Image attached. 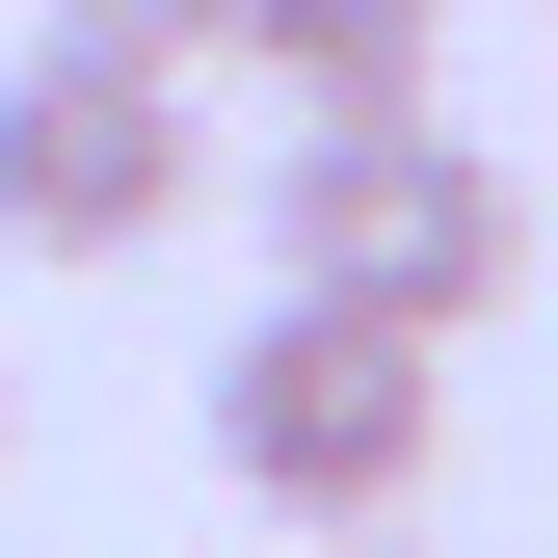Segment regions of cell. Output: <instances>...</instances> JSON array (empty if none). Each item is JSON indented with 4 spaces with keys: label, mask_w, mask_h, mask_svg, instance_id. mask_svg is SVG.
<instances>
[{
    "label": "cell",
    "mask_w": 558,
    "mask_h": 558,
    "mask_svg": "<svg viewBox=\"0 0 558 558\" xmlns=\"http://www.w3.org/2000/svg\"><path fill=\"white\" fill-rule=\"evenodd\" d=\"M266 266H293L319 319L478 345V319L532 293V186L478 160L452 107H293V160H266Z\"/></svg>",
    "instance_id": "cell-1"
},
{
    "label": "cell",
    "mask_w": 558,
    "mask_h": 558,
    "mask_svg": "<svg viewBox=\"0 0 558 558\" xmlns=\"http://www.w3.org/2000/svg\"><path fill=\"white\" fill-rule=\"evenodd\" d=\"M426 452H452V345H399V319H319V293H266L214 345V478L293 558H373L399 506H426Z\"/></svg>",
    "instance_id": "cell-2"
},
{
    "label": "cell",
    "mask_w": 558,
    "mask_h": 558,
    "mask_svg": "<svg viewBox=\"0 0 558 558\" xmlns=\"http://www.w3.org/2000/svg\"><path fill=\"white\" fill-rule=\"evenodd\" d=\"M186 186H214V107H186L160 53H81V27L0 53V240H27V266H133V240H186Z\"/></svg>",
    "instance_id": "cell-3"
},
{
    "label": "cell",
    "mask_w": 558,
    "mask_h": 558,
    "mask_svg": "<svg viewBox=\"0 0 558 558\" xmlns=\"http://www.w3.org/2000/svg\"><path fill=\"white\" fill-rule=\"evenodd\" d=\"M214 53H266L293 107H426V53H452V0H240Z\"/></svg>",
    "instance_id": "cell-4"
},
{
    "label": "cell",
    "mask_w": 558,
    "mask_h": 558,
    "mask_svg": "<svg viewBox=\"0 0 558 558\" xmlns=\"http://www.w3.org/2000/svg\"><path fill=\"white\" fill-rule=\"evenodd\" d=\"M27 27H81V53H160V81H186V53H214L240 0H27Z\"/></svg>",
    "instance_id": "cell-5"
},
{
    "label": "cell",
    "mask_w": 558,
    "mask_h": 558,
    "mask_svg": "<svg viewBox=\"0 0 558 558\" xmlns=\"http://www.w3.org/2000/svg\"><path fill=\"white\" fill-rule=\"evenodd\" d=\"M373 558H399V532H373Z\"/></svg>",
    "instance_id": "cell-6"
}]
</instances>
